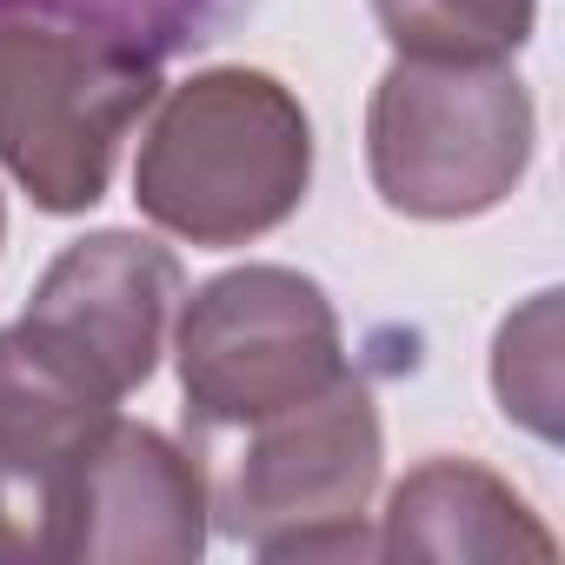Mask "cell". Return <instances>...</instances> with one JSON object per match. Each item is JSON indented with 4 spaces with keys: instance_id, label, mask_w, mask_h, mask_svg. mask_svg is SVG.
<instances>
[{
    "instance_id": "7c38bea8",
    "label": "cell",
    "mask_w": 565,
    "mask_h": 565,
    "mask_svg": "<svg viewBox=\"0 0 565 565\" xmlns=\"http://www.w3.org/2000/svg\"><path fill=\"white\" fill-rule=\"evenodd\" d=\"M0 233H8V213H0Z\"/></svg>"
},
{
    "instance_id": "ba28073f",
    "label": "cell",
    "mask_w": 565,
    "mask_h": 565,
    "mask_svg": "<svg viewBox=\"0 0 565 565\" xmlns=\"http://www.w3.org/2000/svg\"><path fill=\"white\" fill-rule=\"evenodd\" d=\"M380 552L386 558H532L552 565L558 539L539 525V512L486 466L472 459H426L413 466L393 499H386V525H380Z\"/></svg>"
},
{
    "instance_id": "5b68a950",
    "label": "cell",
    "mask_w": 565,
    "mask_h": 565,
    "mask_svg": "<svg viewBox=\"0 0 565 565\" xmlns=\"http://www.w3.org/2000/svg\"><path fill=\"white\" fill-rule=\"evenodd\" d=\"M173 360L193 433L220 439L327 393L347 373V333L320 279L294 266H233L180 307Z\"/></svg>"
},
{
    "instance_id": "277c9868",
    "label": "cell",
    "mask_w": 565,
    "mask_h": 565,
    "mask_svg": "<svg viewBox=\"0 0 565 565\" xmlns=\"http://www.w3.org/2000/svg\"><path fill=\"white\" fill-rule=\"evenodd\" d=\"M532 94L512 61L399 54L366 107V167L406 220H472L512 200L532 167Z\"/></svg>"
},
{
    "instance_id": "8992f818",
    "label": "cell",
    "mask_w": 565,
    "mask_h": 565,
    "mask_svg": "<svg viewBox=\"0 0 565 565\" xmlns=\"http://www.w3.org/2000/svg\"><path fill=\"white\" fill-rule=\"evenodd\" d=\"M180 300H186V279L160 239L87 233L41 273V287L14 327L61 373H74L87 393L120 406L153 380Z\"/></svg>"
},
{
    "instance_id": "7a4b0ae2",
    "label": "cell",
    "mask_w": 565,
    "mask_h": 565,
    "mask_svg": "<svg viewBox=\"0 0 565 565\" xmlns=\"http://www.w3.org/2000/svg\"><path fill=\"white\" fill-rule=\"evenodd\" d=\"M313 186V120L259 67H206L173 87L140 140L134 200L186 246H246L287 226Z\"/></svg>"
},
{
    "instance_id": "52a82bcc",
    "label": "cell",
    "mask_w": 565,
    "mask_h": 565,
    "mask_svg": "<svg viewBox=\"0 0 565 565\" xmlns=\"http://www.w3.org/2000/svg\"><path fill=\"white\" fill-rule=\"evenodd\" d=\"M206 466L160 426L107 419L61 486V558L87 565H186L206 552Z\"/></svg>"
},
{
    "instance_id": "30bf717a",
    "label": "cell",
    "mask_w": 565,
    "mask_h": 565,
    "mask_svg": "<svg viewBox=\"0 0 565 565\" xmlns=\"http://www.w3.org/2000/svg\"><path fill=\"white\" fill-rule=\"evenodd\" d=\"M492 393L505 419L532 426L539 439H558V294H539L525 313L499 327Z\"/></svg>"
},
{
    "instance_id": "8fae6325",
    "label": "cell",
    "mask_w": 565,
    "mask_h": 565,
    "mask_svg": "<svg viewBox=\"0 0 565 565\" xmlns=\"http://www.w3.org/2000/svg\"><path fill=\"white\" fill-rule=\"evenodd\" d=\"M114 8H120V14H134V21L153 34V47H160V54H173V47L206 41V28L220 21L226 0H114Z\"/></svg>"
},
{
    "instance_id": "3957f363",
    "label": "cell",
    "mask_w": 565,
    "mask_h": 565,
    "mask_svg": "<svg viewBox=\"0 0 565 565\" xmlns=\"http://www.w3.org/2000/svg\"><path fill=\"white\" fill-rule=\"evenodd\" d=\"M206 452V499L226 539L259 558H366L380 539L366 532V505L380 486V406L340 373L327 393L279 406Z\"/></svg>"
},
{
    "instance_id": "9c48e42d",
    "label": "cell",
    "mask_w": 565,
    "mask_h": 565,
    "mask_svg": "<svg viewBox=\"0 0 565 565\" xmlns=\"http://www.w3.org/2000/svg\"><path fill=\"white\" fill-rule=\"evenodd\" d=\"M399 54L426 61H512L532 41L539 0H373Z\"/></svg>"
},
{
    "instance_id": "6da1fadb",
    "label": "cell",
    "mask_w": 565,
    "mask_h": 565,
    "mask_svg": "<svg viewBox=\"0 0 565 565\" xmlns=\"http://www.w3.org/2000/svg\"><path fill=\"white\" fill-rule=\"evenodd\" d=\"M160 61L114 0H0V167L41 213H87L107 193Z\"/></svg>"
}]
</instances>
